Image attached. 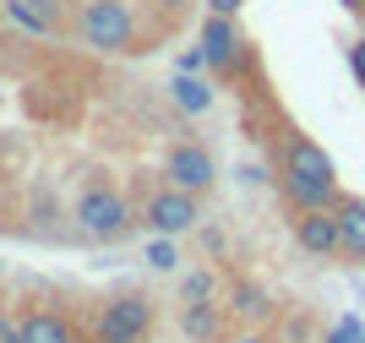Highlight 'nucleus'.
I'll list each match as a JSON object with an SVG mask.
<instances>
[{
    "label": "nucleus",
    "instance_id": "1",
    "mask_svg": "<svg viewBox=\"0 0 365 343\" xmlns=\"http://www.w3.org/2000/svg\"><path fill=\"white\" fill-rule=\"evenodd\" d=\"M278 191L294 202V213L311 208H338V169L333 158L311 142V136H289L284 142V158H278Z\"/></svg>",
    "mask_w": 365,
    "mask_h": 343
},
{
    "label": "nucleus",
    "instance_id": "2",
    "mask_svg": "<svg viewBox=\"0 0 365 343\" xmlns=\"http://www.w3.org/2000/svg\"><path fill=\"white\" fill-rule=\"evenodd\" d=\"M131 224H137L131 202H125L115 185H104V180H93L88 191L76 196V229H82L88 240H104V245H115V240L131 235Z\"/></svg>",
    "mask_w": 365,
    "mask_h": 343
},
{
    "label": "nucleus",
    "instance_id": "3",
    "mask_svg": "<svg viewBox=\"0 0 365 343\" xmlns=\"http://www.w3.org/2000/svg\"><path fill=\"white\" fill-rule=\"evenodd\" d=\"M76 33H82V44L104 49V55H120V49L137 44V16L125 0H88L82 16H76Z\"/></svg>",
    "mask_w": 365,
    "mask_h": 343
},
{
    "label": "nucleus",
    "instance_id": "4",
    "mask_svg": "<svg viewBox=\"0 0 365 343\" xmlns=\"http://www.w3.org/2000/svg\"><path fill=\"white\" fill-rule=\"evenodd\" d=\"M153 332V305L142 295H115L93 316V338L98 343H142Z\"/></svg>",
    "mask_w": 365,
    "mask_h": 343
},
{
    "label": "nucleus",
    "instance_id": "5",
    "mask_svg": "<svg viewBox=\"0 0 365 343\" xmlns=\"http://www.w3.org/2000/svg\"><path fill=\"white\" fill-rule=\"evenodd\" d=\"M142 218H148L153 235H185V229L202 224V196L180 191V185H158V191H148V202H142Z\"/></svg>",
    "mask_w": 365,
    "mask_h": 343
},
{
    "label": "nucleus",
    "instance_id": "6",
    "mask_svg": "<svg viewBox=\"0 0 365 343\" xmlns=\"http://www.w3.org/2000/svg\"><path fill=\"white\" fill-rule=\"evenodd\" d=\"M164 180L180 185V191H191V196H207L218 185V164L202 142H175V148L164 153Z\"/></svg>",
    "mask_w": 365,
    "mask_h": 343
},
{
    "label": "nucleus",
    "instance_id": "7",
    "mask_svg": "<svg viewBox=\"0 0 365 343\" xmlns=\"http://www.w3.org/2000/svg\"><path fill=\"white\" fill-rule=\"evenodd\" d=\"M294 240H300L305 256H344V240H338V213L333 208H311V213H294Z\"/></svg>",
    "mask_w": 365,
    "mask_h": 343
},
{
    "label": "nucleus",
    "instance_id": "8",
    "mask_svg": "<svg viewBox=\"0 0 365 343\" xmlns=\"http://www.w3.org/2000/svg\"><path fill=\"white\" fill-rule=\"evenodd\" d=\"M240 28H235V16H218L207 11V22H202V49H207V60H213V71H235V60H240Z\"/></svg>",
    "mask_w": 365,
    "mask_h": 343
},
{
    "label": "nucleus",
    "instance_id": "9",
    "mask_svg": "<svg viewBox=\"0 0 365 343\" xmlns=\"http://www.w3.org/2000/svg\"><path fill=\"white\" fill-rule=\"evenodd\" d=\"M224 311L229 305H218V300H191V305H180V327L191 343H224Z\"/></svg>",
    "mask_w": 365,
    "mask_h": 343
},
{
    "label": "nucleus",
    "instance_id": "10",
    "mask_svg": "<svg viewBox=\"0 0 365 343\" xmlns=\"http://www.w3.org/2000/svg\"><path fill=\"white\" fill-rule=\"evenodd\" d=\"M338 240H344V256L365 262V196H338Z\"/></svg>",
    "mask_w": 365,
    "mask_h": 343
},
{
    "label": "nucleus",
    "instance_id": "11",
    "mask_svg": "<svg viewBox=\"0 0 365 343\" xmlns=\"http://www.w3.org/2000/svg\"><path fill=\"white\" fill-rule=\"evenodd\" d=\"M22 343H82L76 322L61 311H28L22 316Z\"/></svg>",
    "mask_w": 365,
    "mask_h": 343
},
{
    "label": "nucleus",
    "instance_id": "12",
    "mask_svg": "<svg viewBox=\"0 0 365 343\" xmlns=\"http://www.w3.org/2000/svg\"><path fill=\"white\" fill-rule=\"evenodd\" d=\"M169 98H175L185 115H207V109H213V88H207L202 76H191V71H175V82H169Z\"/></svg>",
    "mask_w": 365,
    "mask_h": 343
},
{
    "label": "nucleus",
    "instance_id": "13",
    "mask_svg": "<svg viewBox=\"0 0 365 343\" xmlns=\"http://www.w3.org/2000/svg\"><path fill=\"white\" fill-rule=\"evenodd\" d=\"M229 305H235V316H245V322H262V316H273V300L262 295L257 284H245V278H235V284H229Z\"/></svg>",
    "mask_w": 365,
    "mask_h": 343
},
{
    "label": "nucleus",
    "instance_id": "14",
    "mask_svg": "<svg viewBox=\"0 0 365 343\" xmlns=\"http://www.w3.org/2000/svg\"><path fill=\"white\" fill-rule=\"evenodd\" d=\"M6 16H11L16 28H28V33H55V22H49L33 0H6Z\"/></svg>",
    "mask_w": 365,
    "mask_h": 343
},
{
    "label": "nucleus",
    "instance_id": "15",
    "mask_svg": "<svg viewBox=\"0 0 365 343\" xmlns=\"http://www.w3.org/2000/svg\"><path fill=\"white\" fill-rule=\"evenodd\" d=\"M191 300H218V278L207 267H197V272L180 278V305H191Z\"/></svg>",
    "mask_w": 365,
    "mask_h": 343
},
{
    "label": "nucleus",
    "instance_id": "16",
    "mask_svg": "<svg viewBox=\"0 0 365 343\" xmlns=\"http://www.w3.org/2000/svg\"><path fill=\"white\" fill-rule=\"evenodd\" d=\"M148 262L158 272H175L180 267V251H175V235H158V240H148Z\"/></svg>",
    "mask_w": 365,
    "mask_h": 343
},
{
    "label": "nucleus",
    "instance_id": "17",
    "mask_svg": "<svg viewBox=\"0 0 365 343\" xmlns=\"http://www.w3.org/2000/svg\"><path fill=\"white\" fill-rule=\"evenodd\" d=\"M180 71H191V76H202V71H213V60H207V49H202V44L180 49Z\"/></svg>",
    "mask_w": 365,
    "mask_h": 343
},
{
    "label": "nucleus",
    "instance_id": "18",
    "mask_svg": "<svg viewBox=\"0 0 365 343\" xmlns=\"http://www.w3.org/2000/svg\"><path fill=\"white\" fill-rule=\"evenodd\" d=\"M349 71H354V82L365 88V33H360V39L349 44Z\"/></svg>",
    "mask_w": 365,
    "mask_h": 343
},
{
    "label": "nucleus",
    "instance_id": "19",
    "mask_svg": "<svg viewBox=\"0 0 365 343\" xmlns=\"http://www.w3.org/2000/svg\"><path fill=\"white\" fill-rule=\"evenodd\" d=\"M0 343H22V322H11V316H0Z\"/></svg>",
    "mask_w": 365,
    "mask_h": 343
},
{
    "label": "nucleus",
    "instance_id": "20",
    "mask_svg": "<svg viewBox=\"0 0 365 343\" xmlns=\"http://www.w3.org/2000/svg\"><path fill=\"white\" fill-rule=\"evenodd\" d=\"M240 6L245 0H207V11H218V16H240Z\"/></svg>",
    "mask_w": 365,
    "mask_h": 343
},
{
    "label": "nucleus",
    "instance_id": "21",
    "mask_svg": "<svg viewBox=\"0 0 365 343\" xmlns=\"http://www.w3.org/2000/svg\"><path fill=\"white\" fill-rule=\"evenodd\" d=\"M224 343H273L267 332H235V338H224Z\"/></svg>",
    "mask_w": 365,
    "mask_h": 343
},
{
    "label": "nucleus",
    "instance_id": "22",
    "mask_svg": "<svg viewBox=\"0 0 365 343\" xmlns=\"http://www.w3.org/2000/svg\"><path fill=\"white\" fill-rule=\"evenodd\" d=\"M344 11H354V16H365V0H338Z\"/></svg>",
    "mask_w": 365,
    "mask_h": 343
},
{
    "label": "nucleus",
    "instance_id": "23",
    "mask_svg": "<svg viewBox=\"0 0 365 343\" xmlns=\"http://www.w3.org/2000/svg\"><path fill=\"white\" fill-rule=\"evenodd\" d=\"M158 6H164V11H185V6H191V0H158Z\"/></svg>",
    "mask_w": 365,
    "mask_h": 343
}]
</instances>
